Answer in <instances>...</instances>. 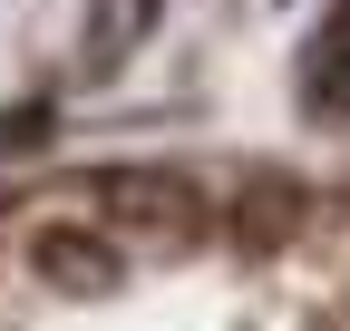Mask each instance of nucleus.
<instances>
[{
    "mask_svg": "<svg viewBox=\"0 0 350 331\" xmlns=\"http://www.w3.org/2000/svg\"><path fill=\"white\" fill-rule=\"evenodd\" d=\"M88 204H98L117 234H165V243L204 224L195 185H185V176H156V166H117V176H88Z\"/></svg>",
    "mask_w": 350,
    "mask_h": 331,
    "instance_id": "obj_1",
    "label": "nucleus"
},
{
    "mask_svg": "<svg viewBox=\"0 0 350 331\" xmlns=\"http://www.w3.org/2000/svg\"><path fill=\"white\" fill-rule=\"evenodd\" d=\"M156 10H165V0H88V10H78V68L88 78H117L126 59L146 49Z\"/></svg>",
    "mask_w": 350,
    "mask_h": 331,
    "instance_id": "obj_2",
    "label": "nucleus"
},
{
    "mask_svg": "<svg viewBox=\"0 0 350 331\" xmlns=\"http://www.w3.org/2000/svg\"><path fill=\"white\" fill-rule=\"evenodd\" d=\"M29 263L49 273L59 293H107V282H117V254H107V243H78L68 224H49V234H29Z\"/></svg>",
    "mask_w": 350,
    "mask_h": 331,
    "instance_id": "obj_3",
    "label": "nucleus"
}]
</instances>
